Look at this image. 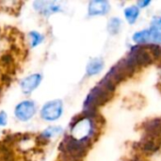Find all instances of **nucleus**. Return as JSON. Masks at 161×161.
<instances>
[{"label":"nucleus","instance_id":"6","mask_svg":"<svg viewBox=\"0 0 161 161\" xmlns=\"http://www.w3.org/2000/svg\"><path fill=\"white\" fill-rule=\"evenodd\" d=\"M104 66V62L100 58H94L91 60L87 66V74L89 75H93L96 74H99Z\"/></svg>","mask_w":161,"mask_h":161},{"label":"nucleus","instance_id":"5","mask_svg":"<svg viewBox=\"0 0 161 161\" xmlns=\"http://www.w3.org/2000/svg\"><path fill=\"white\" fill-rule=\"evenodd\" d=\"M109 10V4L107 1H92L89 5V14L91 16L103 15Z\"/></svg>","mask_w":161,"mask_h":161},{"label":"nucleus","instance_id":"13","mask_svg":"<svg viewBox=\"0 0 161 161\" xmlns=\"http://www.w3.org/2000/svg\"><path fill=\"white\" fill-rule=\"evenodd\" d=\"M151 29L161 33V17H156V18H154V20L152 22Z\"/></svg>","mask_w":161,"mask_h":161},{"label":"nucleus","instance_id":"15","mask_svg":"<svg viewBox=\"0 0 161 161\" xmlns=\"http://www.w3.org/2000/svg\"><path fill=\"white\" fill-rule=\"evenodd\" d=\"M149 3H150V1H144V2L140 1V2H139V6H140V7H142V8H144L145 6L149 5Z\"/></svg>","mask_w":161,"mask_h":161},{"label":"nucleus","instance_id":"11","mask_svg":"<svg viewBox=\"0 0 161 161\" xmlns=\"http://www.w3.org/2000/svg\"><path fill=\"white\" fill-rule=\"evenodd\" d=\"M121 25H122V22H121V20L119 18H112L108 22V31L113 35L117 34L119 32V30H120Z\"/></svg>","mask_w":161,"mask_h":161},{"label":"nucleus","instance_id":"3","mask_svg":"<svg viewBox=\"0 0 161 161\" xmlns=\"http://www.w3.org/2000/svg\"><path fill=\"white\" fill-rule=\"evenodd\" d=\"M36 111L35 104L32 101H24L20 103L15 108V116L23 122H26L31 119Z\"/></svg>","mask_w":161,"mask_h":161},{"label":"nucleus","instance_id":"7","mask_svg":"<svg viewBox=\"0 0 161 161\" xmlns=\"http://www.w3.org/2000/svg\"><path fill=\"white\" fill-rule=\"evenodd\" d=\"M133 40L139 44L142 45L144 43H147L151 42V37H150V31L149 30H142L141 32H137L133 36Z\"/></svg>","mask_w":161,"mask_h":161},{"label":"nucleus","instance_id":"9","mask_svg":"<svg viewBox=\"0 0 161 161\" xmlns=\"http://www.w3.org/2000/svg\"><path fill=\"white\" fill-rule=\"evenodd\" d=\"M139 13H140V9L136 6L129 7V8H127L125 9V17H126V19L128 20V22L130 24H133L137 20V18L139 16Z\"/></svg>","mask_w":161,"mask_h":161},{"label":"nucleus","instance_id":"12","mask_svg":"<svg viewBox=\"0 0 161 161\" xmlns=\"http://www.w3.org/2000/svg\"><path fill=\"white\" fill-rule=\"evenodd\" d=\"M30 37H31V42H32V47H35L37 46L38 44H40L43 39V37L39 33V32H36V31H32L30 32Z\"/></svg>","mask_w":161,"mask_h":161},{"label":"nucleus","instance_id":"10","mask_svg":"<svg viewBox=\"0 0 161 161\" xmlns=\"http://www.w3.org/2000/svg\"><path fill=\"white\" fill-rule=\"evenodd\" d=\"M61 132H62V128L60 126L49 127L43 131V133L42 134V137L44 139H51L54 137H58L59 134H61Z\"/></svg>","mask_w":161,"mask_h":161},{"label":"nucleus","instance_id":"2","mask_svg":"<svg viewBox=\"0 0 161 161\" xmlns=\"http://www.w3.org/2000/svg\"><path fill=\"white\" fill-rule=\"evenodd\" d=\"M61 114H62V102L58 99L46 103L41 110L42 118L49 122L58 119L61 116Z\"/></svg>","mask_w":161,"mask_h":161},{"label":"nucleus","instance_id":"1","mask_svg":"<svg viewBox=\"0 0 161 161\" xmlns=\"http://www.w3.org/2000/svg\"><path fill=\"white\" fill-rule=\"evenodd\" d=\"M94 134V125L90 117L75 121L71 128V139L87 145Z\"/></svg>","mask_w":161,"mask_h":161},{"label":"nucleus","instance_id":"8","mask_svg":"<svg viewBox=\"0 0 161 161\" xmlns=\"http://www.w3.org/2000/svg\"><path fill=\"white\" fill-rule=\"evenodd\" d=\"M160 148V144L158 143L154 139H149L142 142V149L146 153H155Z\"/></svg>","mask_w":161,"mask_h":161},{"label":"nucleus","instance_id":"14","mask_svg":"<svg viewBox=\"0 0 161 161\" xmlns=\"http://www.w3.org/2000/svg\"><path fill=\"white\" fill-rule=\"evenodd\" d=\"M7 123V115L5 112H1L0 113V126L5 125Z\"/></svg>","mask_w":161,"mask_h":161},{"label":"nucleus","instance_id":"4","mask_svg":"<svg viewBox=\"0 0 161 161\" xmlns=\"http://www.w3.org/2000/svg\"><path fill=\"white\" fill-rule=\"evenodd\" d=\"M41 81H42V75L40 74H34L25 77L21 82V88L23 92L26 94L32 92L40 85Z\"/></svg>","mask_w":161,"mask_h":161}]
</instances>
